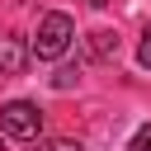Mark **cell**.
<instances>
[{
  "mask_svg": "<svg viewBox=\"0 0 151 151\" xmlns=\"http://www.w3.org/2000/svg\"><path fill=\"white\" fill-rule=\"evenodd\" d=\"M71 38H76L71 14L52 9V14H42V24H38V33H33V57H38V61H57V57L71 47Z\"/></svg>",
  "mask_w": 151,
  "mask_h": 151,
  "instance_id": "obj_1",
  "label": "cell"
},
{
  "mask_svg": "<svg viewBox=\"0 0 151 151\" xmlns=\"http://www.w3.org/2000/svg\"><path fill=\"white\" fill-rule=\"evenodd\" d=\"M127 151H151V123H142V127L132 132V142H127Z\"/></svg>",
  "mask_w": 151,
  "mask_h": 151,
  "instance_id": "obj_6",
  "label": "cell"
},
{
  "mask_svg": "<svg viewBox=\"0 0 151 151\" xmlns=\"http://www.w3.org/2000/svg\"><path fill=\"white\" fill-rule=\"evenodd\" d=\"M0 151H5V146H0Z\"/></svg>",
  "mask_w": 151,
  "mask_h": 151,
  "instance_id": "obj_9",
  "label": "cell"
},
{
  "mask_svg": "<svg viewBox=\"0 0 151 151\" xmlns=\"http://www.w3.org/2000/svg\"><path fill=\"white\" fill-rule=\"evenodd\" d=\"M137 61L151 71V19H146V28H142V47H137Z\"/></svg>",
  "mask_w": 151,
  "mask_h": 151,
  "instance_id": "obj_7",
  "label": "cell"
},
{
  "mask_svg": "<svg viewBox=\"0 0 151 151\" xmlns=\"http://www.w3.org/2000/svg\"><path fill=\"white\" fill-rule=\"evenodd\" d=\"M0 132H9V137H19V142L38 137V132H42V109H38L33 99H9V104H0Z\"/></svg>",
  "mask_w": 151,
  "mask_h": 151,
  "instance_id": "obj_2",
  "label": "cell"
},
{
  "mask_svg": "<svg viewBox=\"0 0 151 151\" xmlns=\"http://www.w3.org/2000/svg\"><path fill=\"white\" fill-rule=\"evenodd\" d=\"M76 80H80V66H61V71L52 76V85H57V90H71Z\"/></svg>",
  "mask_w": 151,
  "mask_h": 151,
  "instance_id": "obj_5",
  "label": "cell"
},
{
  "mask_svg": "<svg viewBox=\"0 0 151 151\" xmlns=\"http://www.w3.org/2000/svg\"><path fill=\"white\" fill-rule=\"evenodd\" d=\"M42 151H85V146H80V142H71V137H57V142H47Z\"/></svg>",
  "mask_w": 151,
  "mask_h": 151,
  "instance_id": "obj_8",
  "label": "cell"
},
{
  "mask_svg": "<svg viewBox=\"0 0 151 151\" xmlns=\"http://www.w3.org/2000/svg\"><path fill=\"white\" fill-rule=\"evenodd\" d=\"M28 57H33V47H24L19 33H0V80L19 76V71L28 66Z\"/></svg>",
  "mask_w": 151,
  "mask_h": 151,
  "instance_id": "obj_3",
  "label": "cell"
},
{
  "mask_svg": "<svg viewBox=\"0 0 151 151\" xmlns=\"http://www.w3.org/2000/svg\"><path fill=\"white\" fill-rule=\"evenodd\" d=\"M94 57H118V33L99 28V33H94Z\"/></svg>",
  "mask_w": 151,
  "mask_h": 151,
  "instance_id": "obj_4",
  "label": "cell"
}]
</instances>
